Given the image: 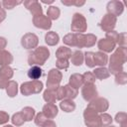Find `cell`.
<instances>
[{
    "label": "cell",
    "instance_id": "46",
    "mask_svg": "<svg viewBox=\"0 0 127 127\" xmlns=\"http://www.w3.org/2000/svg\"><path fill=\"white\" fill-rule=\"evenodd\" d=\"M117 37H118V33L116 31H110V32H107L106 33V38L113 41L115 44H116V40H117Z\"/></svg>",
    "mask_w": 127,
    "mask_h": 127
},
{
    "label": "cell",
    "instance_id": "15",
    "mask_svg": "<svg viewBox=\"0 0 127 127\" xmlns=\"http://www.w3.org/2000/svg\"><path fill=\"white\" fill-rule=\"evenodd\" d=\"M43 114L48 118V119H54L58 115V107L55 103H47L43 107Z\"/></svg>",
    "mask_w": 127,
    "mask_h": 127
},
{
    "label": "cell",
    "instance_id": "1",
    "mask_svg": "<svg viewBox=\"0 0 127 127\" xmlns=\"http://www.w3.org/2000/svg\"><path fill=\"white\" fill-rule=\"evenodd\" d=\"M127 60V50L126 47H119L111 55L109 59V72L112 74H117L123 70V64Z\"/></svg>",
    "mask_w": 127,
    "mask_h": 127
},
{
    "label": "cell",
    "instance_id": "22",
    "mask_svg": "<svg viewBox=\"0 0 127 127\" xmlns=\"http://www.w3.org/2000/svg\"><path fill=\"white\" fill-rule=\"evenodd\" d=\"M58 89V88H57ZM57 89H51V88H47L44 91L43 97L44 100L47 103H55L57 101Z\"/></svg>",
    "mask_w": 127,
    "mask_h": 127
},
{
    "label": "cell",
    "instance_id": "6",
    "mask_svg": "<svg viewBox=\"0 0 127 127\" xmlns=\"http://www.w3.org/2000/svg\"><path fill=\"white\" fill-rule=\"evenodd\" d=\"M63 78V73L58 68H52L48 73L47 87L51 89H57Z\"/></svg>",
    "mask_w": 127,
    "mask_h": 127
},
{
    "label": "cell",
    "instance_id": "39",
    "mask_svg": "<svg viewBox=\"0 0 127 127\" xmlns=\"http://www.w3.org/2000/svg\"><path fill=\"white\" fill-rule=\"evenodd\" d=\"M82 79H83V84L87 83H94L95 81V76L91 71H86L82 74Z\"/></svg>",
    "mask_w": 127,
    "mask_h": 127
},
{
    "label": "cell",
    "instance_id": "27",
    "mask_svg": "<svg viewBox=\"0 0 127 127\" xmlns=\"http://www.w3.org/2000/svg\"><path fill=\"white\" fill-rule=\"evenodd\" d=\"M20 112H21V114H22V116H23L25 122H26V121H31L32 119H34L35 114H36L35 109L32 108V107H30V106L24 107Z\"/></svg>",
    "mask_w": 127,
    "mask_h": 127
},
{
    "label": "cell",
    "instance_id": "19",
    "mask_svg": "<svg viewBox=\"0 0 127 127\" xmlns=\"http://www.w3.org/2000/svg\"><path fill=\"white\" fill-rule=\"evenodd\" d=\"M71 50L67 47H64V46H62L60 47L57 52H56V57L57 59H64V60H68L70 59L71 57Z\"/></svg>",
    "mask_w": 127,
    "mask_h": 127
},
{
    "label": "cell",
    "instance_id": "38",
    "mask_svg": "<svg viewBox=\"0 0 127 127\" xmlns=\"http://www.w3.org/2000/svg\"><path fill=\"white\" fill-rule=\"evenodd\" d=\"M115 82L117 84H126L127 83V73L125 71L119 72L117 74H115Z\"/></svg>",
    "mask_w": 127,
    "mask_h": 127
},
{
    "label": "cell",
    "instance_id": "24",
    "mask_svg": "<svg viewBox=\"0 0 127 127\" xmlns=\"http://www.w3.org/2000/svg\"><path fill=\"white\" fill-rule=\"evenodd\" d=\"M60 108L64 112H72L75 109V103L71 99H63L61 100Z\"/></svg>",
    "mask_w": 127,
    "mask_h": 127
},
{
    "label": "cell",
    "instance_id": "47",
    "mask_svg": "<svg viewBox=\"0 0 127 127\" xmlns=\"http://www.w3.org/2000/svg\"><path fill=\"white\" fill-rule=\"evenodd\" d=\"M42 127H57V125H56V123H55L53 120L48 119V120L42 125Z\"/></svg>",
    "mask_w": 127,
    "mask_h": 127
},
{
    "label": "cell",
    "instance_id": "18",
    "mask_svg": "<svg viewBox=\"0 0 127 127\" xmlns=\"http://www.w3.org/2000/svg\"><path fill=\"white\" fill-rule=\"evenodd\" d=\"M45 42L49 46H56L60 42V37H59V35L56 32L50 31L45 36Z\"/></svg>",
    "mask_w": 127,
    "mask_h": 127
},
{
    "label": "cell",
    "instance_id": "23",
    "mask_svg": "<svg viewBox=\"0 0 127 127\" xmlns=\"http://www.w3.org/2000/svg\"><path fill=\"white\" fill-rule=\"evenodd\" d=\"M70 61H71V64L78 66V65H81L83 61H84V56H83V53L79 50L77 51H74L72 54H71V57H70Z\"/></svg>",
    "mask_w": 127,
    "mask_h": 127
},
{
    "label": "cell",
    "instance_id": "12",
    "mask_svg": "<svg viewBox=\"0 0 127 127\" xmlns=\"http://www.w3.org/2000/svg\"><path fill=\"white\" fill-rule=\"evenodd\" d=\"M33 24L35 27L43 30H50L52 27V21L43 14L33 17Z\"/></svg>",
    "mask_w": 127,
    "mask_h": 127
},
{
    "label": "cell",
    "instance_id": "31",
    "mask_svg": "<svg viewBox=\"0 0 127 127\" xmlns=\"http://www.w3.org/2000/svg\"><path fill=\"white\" fill-rule=\"evenodd\" d=\"M63 42H64V45H66V46H68V47H75V44H76L75 33L66 34V35L64 37Z\"/></svg>",
    "mask_w": 127,
    "mask_h": 127
},
{
    "label": "cell",
    "instance_id": "2",
    "mask_svg": "<svg viewBox=\"0 0 127 127\" xmlns=\"http://www.w3.org/2000/svg\"><path fill=\"white\" fill-rule=\"evenodd\" d=\"M50 57V51L46 47H38L36 48L32 53L29 54L28 57V64L33 66V65H43L45 64L46 61Z\"/></svg>",
    "mask_w": 127,
    "mask_h": 127
},
{
    "label": "cell",
    "instance_id": "50",
    "mask_svg": "<svg viewBox=\"0 0 127 127\" xmlns=\"http://www.w3.org/2000/svg\"><path fill=\"white\" fill-rule=\"evenodd\" d=\"M42 2L45 4H52L54 3V0H42Z\"/></svg>",
    "mask_w": 127,
    "mask_h": 127
},
{
    "label": "cell",
    "instance_id": "21",
    "mask_svg": "<svg viewBox=\"0 0 127 127\" xmlns=\"http://www.w3.org/2000/svg\"><path fill=\"white\" fill-rule=\"evenodd\" d=\"M93 75L95 76V78H98L100 80H103L105 78H108L110 76V72L108 70V68L104 67V66H100V67H97L95 68L93 71H92Z\"/></svg>",
    "mask_w": 127,
    "mask_h": 127
},
{
    "label": "cell",
    "instance_id": "3",
    "mask_svg": "<svg viewBox=\"0 0 127 127\" xmlns=\"http://www.w3.org/2000/svg\"><path fill=\"white\" fill-rule=\"evenodd\" d=\"M42 90H43V82L41 80H38V79L26 81V82L22 83L20 86V91L25 96L40 93Z\"/></svg>",
    "mask_w": 127,
    "mask_h": 127
},
{
    "label": "cell",
    "instance_id": "7",
    "mask_svg": "<svg viewBox=\"0 0 127 127\" xmlns=\"http://www.w3.org/2000/svg\"><path fill=\"white\" fill-rule=\"evenodd\" d=\"M39 44V38L34 33H27L21 39V45L24 49L31 50L36 49Z\"/></svg>",
    "mask_w": 127,
    "mask_h": 127
},
{
    "label": "cell",
    "instance_id": "10",
    "mask_svg": "<svg viewBox=\"0 0 127 127\" xmlns=\"http://www.w3.org/2000/svg\"><path fill=\"white\" fill-rule=\"evenodd\" d=\"M116 22H117V17L111 15V14H105L103 16V18L101 19V22L99 24L100 28L104 31V32H110V31H113V29L115 28V25H116Z\"/></svg>",
    "mask_w": 127,
    "mask_h": 127
},
{
    "label": "cell",
    "instance_id": "32",
    "mask_svg": "<svg viewBox=\"0 0 127 127\" xmlns=\"http://www.w3.org/2000/svg\"><path fill=\"white\" fill-rule=\"evenodd\" d=\"M96 36L93 34H84V47L90 48L96 43Z\"/></svg>",
    "mask_w": 127,
    "mask_h": 127
},
{
    "label": "cell",
    "instance_id": "40",
    "mask_svg": "<svg viewBox=\"0 0 127 127\" xmlns=\"http://www.w3.org/2000/svg\"><path fill=\"white\" fill-rule=\"evenodd\" d=\"M56 65L58 69H66L69 66V62L68 60H64V59H57Z\"/></svg>",
    "mask_w": 127,
    "mask_h": 127
},
{
    "label": "cell",
    "instance_id": "9",
    "mask_svg": "<svg viewBox=\"0 0 127 127\" xmlns=\"http://www.w3.org/2000/svg\"><path fill=\"white\" fill-rule=\"evenodd\" d=\"M81 95L83 97L84 100L90 102L93 99H95L98 95L97 93V89L94 83H87V84H83L82 88H81Z\"/></svg>",
    "mask_w": 127,
    "mask_h": 127
},
{
    "label": "cell",
    "instance_id": "36",
    "mask_svg": "<svg viewBox=\"0 0 127 127\" xmlns=\"http://www.w3.org/2000/svg\"><path fill=\"white\" fill-rule=\"evenodd\" d=\"M84 56V61H85V64L88 67H94L95 64H94V60H93V53L92 52H86L83 54Z\"/></svg>",
    "mask_w": 127,
    "mask_h": 127
},
{
    "label": "cell",
    "instance_id": "49",
    "mask_svg": "<svg viewBox=\"0 0 127 127\" xmlns=\"http://www.w3.org/2000/svg\"><path fill=\"white\" fill-rule=\"evenodd\" d=\"M5 18H6V12H5L4 9H1V10H0V24L2 23V21H3Z\"/></svg>",
    "mask_w": 127,
    "mask_h": 127
},
{
    "label": "cell",
    "instance_id": "29",
    "mask_svg": "<svg viewBox=\"0 0 127 127\" xmlns=\"http://www.w3.org/2000/svg\"><path fill=\"white\" fill-rule=\"evenodd\" d=\"M61 15V11L57 6H50L47 10V17L52 20H57Z\"/></svg>",
    "mask_w": 127,
    "mask_h": 127
},
{
    "label": "cell",
    "instance_id": "13",
    "mask_svg": "<svg viewBox=\"0 0 127 127\" xmlns=\"http://www.w3.org/2000/svg\"><path fill=\"white\" fill-rule=\"evenodd\" d=\"M23 3H24V6L31 12V14L34 17L43 14V9H42V6H41L39 1H37V0H26Z\"/></svg>",
    "mask_w": 127,
    "mask_h": 127
},
{
    "label": "cell",
    "instance_id": "4",
    "mask_svg": "<svg viewBox=\"0 0 127 127\" xmlns=\"http://www.w3.org/2000/svg\"><path fill=\"white\" fill-rule=\"evenodd\" d=\"M70 29L73 33H76V34H83V32L86 31L87 23H86V19L84 18V16L82 14H80V13L73 14Z\"/></svg>",
    "mask_w": 127,
    "mask_h": 127
},
{
    "label": "cell",
    "instance_id": "20",
    "mask_svg": "<svg viewBox=\"0 0 127 127\" xmlns=\"http://www.w3.org/2000/svg\"><path fill=\"white\" fill-rule=\"evenodd\" d=\"M13 62V56L11 53L5 50H0V65H9Z\"/></svg>",
    "mask_w": 127,
    "mask_h": 127
},
{
    "label": "cell",
    "instance_id": "37",
    "mask_svg": "<svg viewBox=\"0 0 127 127\" xmlns=\"http://www.w3.org/2000/svg\"><path fill=\"white\" fill-rule=\"evenodd\" d=\"M2 6L5 8V9H13L15 8L17 5H20L21 3H23L22 1H16V0H3L2 2Z\"/></svg>",
    "mask_w": 127,
    "mask_h": 127
},
{
    "label": "cell",
    "instance_id": "33",
    "mask_svg": "<svg viewBox=\"0 0 127 127\" xmlns=\"http://www.w3.org/2000/svg\"><path fill=\"white\" fill-rule=\"evenodd\" d=\"M115 121L120 124L121 127H127V114L125 112H119L115 116Z\"/></svg>",
    "mask_w": 127,
    "mask_h": 127
},
{
    "label": "cell",
    "instance_id": "11",
    "mask_svg": "<svg viewBox=\"0 0 127 127\" xmlns=\"http://www.w3.org/2000/svg\"><path fill=\"white\" fill-rule=\"evenodd\" d=\"M106 10H107V13L108 14H111V15H113L115 17L120 16L123 13V10H124L123 2L118 1V0L110 1V2L107 3Z\"/></svg>",
    "mask_w": 127,
    "mask_h": 127
},
{
    "label": "cell",
    "instance_id": "34",
    "mask_svg": "<svg viewBox=\"0 0 127 127\" xmlns=\"http://www.w3.org/2000/svg\"><path fill=\"white\" fill-rule=\"evenodd\" d=\"M99 117L101 121V127H107L112 123V117L105 112L99 114Z\"/></svg>",
    "mask_w": 127,
    "mask_h": 127
},
{
    "label": "cell",
    "instance_id": "5",
    "mask_svg": "<svg viewBox=\"0 0 127 127\" xmlns=\"http://www.w3.org/2000/svg\"><path fill=\"white\" fill-rule=\"evenodd\" d=\"M84 123L87 127H101V121L99 114L92 108L86 107L83 112Z\"/></svg>",
    "mask_w": 127,
    "mask_h": 127
},
{
    "label": "cell",
    "instance_id": "14",
    "mask_svg": "<svg viewBox=\"0 0 127 127\" xmlns=\"http://www.w3.org/2000/svg\"><path fill=\"white\" fill-rule=\"evenodd\" d=\"M97 47L100 50V52H102V53H111L115 49L116 44L113 41H111L107 38H104V39H101L98 41Z\"/></svg>",
    "mask_w": 127,
    "mask_h": 127
},
{
    "label": "cell",
    "instance_id": "16",
    "mask_svg": "<svg viewBox=\"0 0 127 127\" xmlns=\"http://www.w3.org/2000/svg\"><path fill=\"white\" fill-rule=\"evenodd\" d=\"M68 84L75 88V89H78L79 87L82 86L83 84V79H82V74L80 73H73L69 76V81H68Z\"/></svg>",
    "mask_w": 127,
    "mask_h": 127
},
{
    "label": "cell",
    "instance_id": "42",
    "mask_svg": "<svg viewBox=\"0 0 127 127\" xmlns=\"http://www.w3.org/2000/svg\"><path fill=\"white\" fill-rule=\"evenodd\" d=\"M61 2H62V4L66 5V6L74 5V6H77V7L82 6L85 3V1H79V0H62Z\"/></svg>",
    "mask_w": 127,
    "mask_h": 127
},
{
    "label": "cell",
    "instance_id": "44",
    "mask_svg": "<svg viewBox=\"0 0 127 127\" xmlns=\"http://www.w3.org/2000/svg\"><path fill=\"white\" fill-rule=\"evenodd\" d=\"M116 44H118L120 47H125L126 45V34L125 33H118Z\"/></svg>",
    "mask_w": 127,
    "mask_h": 127
},
{
    "label": "cell",
    "instance_id": "25",
    "mask_svg": "<svg viewBox=\"0 0 127 127\" xmlns=\"http://www.w3.org/2000/svg\"><path fill=\"white\" fill-rule=\"evenodd\" d=\"M5 89L9 97H15L18 94V83L14 80H9Z\"/></svg>",
    "mask_w": 127,
    "mask_h": 127
},
{
    "label": "cell",
    "instance_id": "8",
    "mask_svg": "<svg viewBox=\"0 0 127 127\" xmlns=\"http://www.w3.org/2000/svg\"><path fill=\"white\" fill-rule=\"evenodd\" d=\"M87 107L92 108L97 113H103L105 112L109 107V102L106 98L103 97H96L92 101H90L87 105Z\"/></svg>",
    "mask_w": 127,
    "mask_h": 127
},
{
    "label": "cell",
    "instance_id": "35",
    "mask_svg": "<svg viewBox=\"0 0 127 127\" xmlns=\"http://www.w3.org/2000/svg\"><path fill=\"white\" fill-rule=\"evenodd\" d=\"M11 121H12V123L15 126H22L24 124V122H25V120H24L21 112L14 113L13 116H12V118H11Z\"/></svg>",
    "mask_w": 127,
    "mask_h": 127
},
{
    "label": "cell",
    "instance_id": "45",
    "mask_svg": "<svg viewBox=\"0 0 127 127\" xmlns=\"http://www.w3.org/2000/svg\"><path fill=\"white\" fill-rule=\"evenodd\" d=\"M10 117H9V114L5 111H1L0 110V125L1 124H6L8 121H9Z\"/></svg>",
    "mask_w": 127,
    "mask_h": 127
},
{
    "label": "cell",
    "instance_id": "48",
    "mask_svg": "<svg viewBox=\"0 0 127 127\" xmlns=\"http://www.w3.org/2000/svg\"><path fill=\"white\" fill-rule=\"evenodd\" d=\"M7 46V40L4 37H0V50H4Z\"/></svg>",
    "mask_w": 127,
    "mask_h": 127
},
{
    "label": "cell",
    "instance_id": "41",
    "mask_svg": "<svg viewBox=\"0 0 127 127\" xmlns=\"http://www.w3.org/2000/svg\"><path fill=\"white\" fill-rule=\"evenodd\" d=\"M47 120H48V118L43 114V112H40V113H38V114L35 116V124L38 125V126H41V127H42V125H43Z\"/></svg>",
    "mask_w": 127,
    "mask_h": 127
},
{
    "label": "cell",
    "instance_id": "30",
    "mask_svg": "<svg viewBox=\"0 0 127 127\" xmlns=\"http://www.w3.org/2000/svg\"><path fill=\"white\" fill-rule=\"evenodd\" d=\"M64 92H65V99H74L77 94H78V90L71 87L69 84L64 85Z\"/></svg>",
    "mask_w": 127,
    "mask_h": 127
},
{
    "label": "cell",
    "instance_id": "51",
    "mask_svg": "<svg viewBox=\"0 0 127 127\" xmlns=\"http://www.w3.org/2000/svg\"><path fill=\"white\" fill-rule=\"evenodd\" d=\"M3 127H14V126H12V125H5V126H3Z\"/></svg>",
    "mask_w": 127,
    "mask_h": 127
},
{
    "label": "cell",
    "instance_id": "17",
    "mask_svg": "<svg viewBox=\"0 0 127 127\" xmlns=\"http://www.w3.org/2000/svg\"><path fill=\"white\" fill-rule=\"evenodd\" d=\"M93 60H94L95 65L104 66L108 62V57L106 56L105 53L96 52V53H93Z\"/></svg>",
    "mask_w": 127,
    "mask_h": 127
},
{
    "label": "cell",
    "instance_id": "26",
    "mask_svg": "<svg viewBox=\"0 0 127 127\" xmlns=\"http://www.w3.org/2000/svg\"><path fill=\"white\" fill-rule=\"evenodd\" d=\"M43 70L40 66L38 65H33L31 66V68L28 70V76L32 79V80H37L42 76Z\"/></svg>",
    "mask_w": 127,
    "mask_h": 127
},
{
    "label": "cell",
    "instance_id": "28",
    "mask_svg": "<svg viewBox=\"0 0 127 127\" xmlns=\"http://www.w3.org/2000/svg\"><path fill=\"white\" fill-rule=\"evenodd\" d=\"M14 74V70L10 65H3L0 67V77L9 80L10 78H12Z\"/></svg>",
    "mask_w": 127,
    "mask_h": 127
},
{
    "label": "cell",
    "instance_id": "43",
    "mask_svg": "<svg viewBox=\"0 0 127 127\" xmlns=\"http://www.w3.org/2000/svg\"><path fill=\"white\" fill-rule=\"evenodd\" d=\"M75 39H76V48H84V34H76L75 33Z\"/></svg>",
    "mask_w": 127,
    "mask_h": 127
},
{
    "label": "cell",
    "instance_id": "52",
    "mask_svg": "<svg viewBox=\"0 0 127 127\" xmlns=\"http://www.w3.org/2000/svg\"><path fill=\"white\" fill-rule=\"evenodd\" d=\"M1 6H2V3H1V2H0V10H1V9H2V8H1Z\"/></svg>",
    "mask_w": 127,
    "mask_h": 127
}]
</instances>
